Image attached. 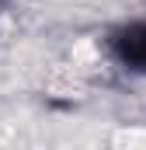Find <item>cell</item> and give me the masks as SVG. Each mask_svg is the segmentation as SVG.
Returning <instances> with one entry per match:
<instances>
[{
	"label": "cell",
	"instance_id": "cell-1",
	"mask_svg": "<svg viewBox=\"0 0 146 150\" xmlns=\"http://www.w3.org/2000/svg\"><path fill=\"white\" fill-rule=\"evenodd\" d=\"M108 59L129 77H146V11L136 18L115 21L101 38Z\"/></svg>",
	"mask_w": 146,
	"mask_h": 150
}]
</instances>
